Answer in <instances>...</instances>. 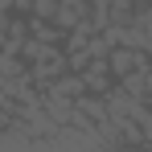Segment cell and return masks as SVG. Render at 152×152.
I'll list each match as a JSON object with an SVG mask.
<instances>
[{
    "instance_id": "cell-1",
    "label": "cell",
    "mask_w": 152,
    "mask_h": 152,
    "mask_svg": "<svg viewBox=\"0 0 152 152\" xmlns=\"http://www.w3.org/2000/svg\"><path fill=\"white\" fill-rule=\"evenodd\" d=\"M148 62H144V53L140 50H111L107 53V70L115 78H124V74H132V70H144Z\"/></svg>"
},
{
    "instance_id": "cell-2",
    "label": "cell",
    "mask_w": 152,
    "mask_h": 152,
    "mask_svg": "<svg viewBox=\"0 0 152 152\" xmlns=\"http://www.w3.org/2000/svg\"><path fill=\"white\" fill-rule=\"evenodd\" d=\"M58 4H62V0H33V4H29V17H37V21H53V17H58Z\"/></svg>"
},
{
    "instance_id": "cell-3",
    "label": "cell",
    "mask_w": 152,
    "mask_h": 152,
    "mask_svg": "<svg viewBox=\"0 0 152 152\" xmlns=\"http://www.w3.org/2000/svg\"><path fill=\"white\" fill-rule=\"evenodd\" d=\"M8 29H12V25H8V8H0V41L8 37Z\"/></svg>"
},
{
    "instance_id": "cell-4",
    "label": "cell",
    "mask_w": 152,
    "mask_h": 152,
    "mask_svg": "<svg viewBox=\"0 0 152 152\" xmlns=\"http://www.w3.org/2000/svg\"><path fill=\"white\" fill-rule=\"evenodd\" d=\"M29 4L33 0H8V8H17V12H29Z\"/></svg>"
}]
</instances>
